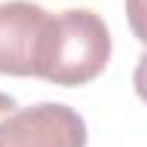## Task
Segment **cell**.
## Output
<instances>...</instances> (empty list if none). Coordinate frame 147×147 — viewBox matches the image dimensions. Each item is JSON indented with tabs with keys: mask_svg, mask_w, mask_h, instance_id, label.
<instances>
[{
	"mask_svg": "<svg viewBox=\"0 0 147 147\" xmlns=\"http://www.w3.org/2000/svg\"><path fill=\"white\" fill-rule=\"evenodd\" d=\"M113 55L110 26L92 9H63L49 15L38 58L35 78L58 87H84L95 81Z\"/></svg>",
	"mask_w": 147,
	"mask_h": 147,
	"instance_id": "6da1fadb",
	"label": "cell"
},
{
	"mask_svg": "<svg viewBox=\"0 0 147 147\" xmlns=\"http://www.w3.org/2000/svg\"><path fill=\"white\" fill-rule=\"evenodd\" d=\"M0 147H87V124L66 104L40 101L0 121Z\"/></svg>",
	"mask_w": 147,
	"mask_h": 147,
	"instance_id": "7a4b0ae2",
	"label": "cell"
},
{
	"mask_svg": "<svg viewBox=\"0 0 147 147\" xmlns=\"http://www.w3.org/2000/svg\"><path fill=\"white\" fill-rule=\"evenodd\" d=\"M49 12L29 0L0 3V75H35V58Z\"/></svg>",
	"mask_w": 147,
	"mask_h": 147,
	"instance_id": "3957f363",
	"label": "cell"
},
{
	"mask_svg": "<svg viewBox=\"0 0 147 147\" xmlns=\"http://www.w3.org/2000/svg\"><path fill=\"white\" fill-rule=\"evenodd\" d=\"M15 110H18V101L12 95H6V92H0V121H3L6 115H12Z\"/></svg>",
	"mask_w": 147,
	"mask_h": 147,
	"instance_id": "277c9868",
	"label": "cell"
}]
</instances>
